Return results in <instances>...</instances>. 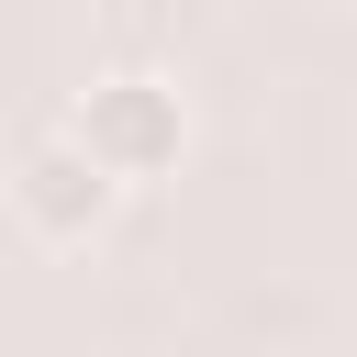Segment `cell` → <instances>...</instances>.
Listing matches in <instances>:
<instances>
[{
	"label": "cell",
	"mask_w": 357,
	"mask_h": 357,
	"mask_svg": "<svg viewBox=\"0 0 357 357\" xmlns=\"http://www.w3.org/2000/svg\"><path fill=\"white\" fill-rule=\"evenodd\" d=\"M67 145H78L112 190L178 178V156H190V100H178V78H156V67H112V78H89V89H78Z\"/></svg>",
	"instance_id": "1"
},
{
	"label": "cell",
	"mask_w": 357,
	"mask_h": 357,
	"mask_svg": "<svg viewBox=\"0 0 357 357\" xmlns=\"http://www.w3.org/2000/svg\"><path fill=\"white\" fill-rule=\"evenodd\" d=\"M11 212L45 234V245H89V234H112V212H123V190L67 145V134H33L22 156H11Z\"/></svg>",
	"instance_id": "2"
}]
</instances>
